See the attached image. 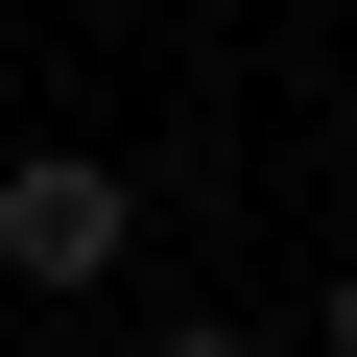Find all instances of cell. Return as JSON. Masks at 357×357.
<instances>
[{
  "instance_id": "1",
  "label": "cell",
  "mask_w": 357,
  "mask_h": 357,
  "mask_svg": "<svg viewBox=\"0 0 357 357\" xmlns=\"http://www.w3.org/2000/svg\"><path fill=\"white\" fill-rule=\"evenodd\" d=\"M143 262V167H96V143H24V167H0V286H119Z\"/></svg>"
},
{
  "instance_id": "2",
  "label": "cell",
  "mask_w": 357,
  "mask_h": 357,
  "mask_svg": "<svg viewBox=\"0 0 357 357\" xmlns=\"http://www.w3.org/2000/svg\"><path fill=\"white\" fill-rule=\"evenodd\" d=\"M143 357H262V333H238V310H167V333H143Z\"/></svg>"
},
{
  "instance_id": "3",
  "label": "cell",
  "mask_w": 357,
  "mask_h": 357,
  "mask_svg": "<svg viewBox=\"0 0 357 357\" xmlns=\"http://www.w3.org/2000/svg\"><path fill=\"white\" fill-rule=\"evenodd\" d=\"M310 357H357V262H333V286H310Z\"/></svg>"
}]
</instances>
